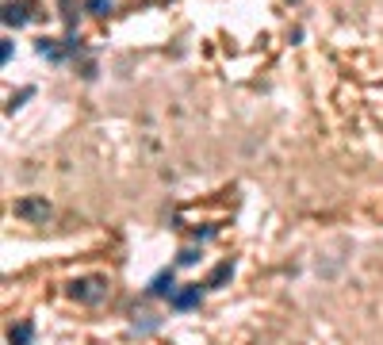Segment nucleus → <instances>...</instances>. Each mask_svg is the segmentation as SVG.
<instances>
[{"label":"nucleus","instance_id":"obj_2","mask_svg":"<svg viewBox=\"0 0 383 345\" xmlns=\"http://www.w3.org/2000/svg\"><path fill=\"white\" fill-rule=\"evenodd\" d=\"M203 288H207V284H203ZM203 288L188 284V288H181V292H173V307H176V311H192V307L203 300Z\"/></svg>","mask_w":383,"mask_h":345},{"label":"nucleus","instance_id":"obj_4","mask_svg":"<svg viewBox=\"0 0 383 345\" xmlns=\"http://www.w3.org/2000/svg\"><path fill=\"white\" fill-rule=\"evenodd\" d=\"M149 295H173L176 292V276H173V268H161V273L149 281V288H146Z\"/></svg>","mask_w":383,"mask_h":345},{"label":"nucleus","instance_id":"obj_7","mask_svg":"<svg viewBox=\"0 0 383 345\" xmlns=\"http://www.w3.org/2000/svg\"><path fill=\"white\" fill-rule=\"evenodd\" d=\"M230 273H234V261H222V265H219V268H215V273H211V281H207V288H219V284L227 281Z\"/></svg>","mask_w":383,"mask_h":345},{"label":"nucleus","instance_id":"obj_3","mask_svg":"<svg viewBox=\"0 0 383 345\" xmlns=\"http://www.w3.org/2000/svg\"><path fill=\"white\" fill-rule=\"evenodd\" d=\"M16 215L20 219H46L50 215V203L46 200H20L16 203Z\"/></svg>","mask_w":383,"mask_h":345},{"label":"nucleus","instance_id":"obj_1","mask_svg":"<svg viewBox=\"0 0 383 345\" xmlns=\"http://www.w3.org/2000/svg\"><path fill=\"white\" fill-rule=\"evenodd\" d=\"M69 295H73V300H81V303H100V300H104V281H96V276H88V281H73Z\"/></svg>","mask_w":383,"mask_h":345},{"label":"nucleus","instance_id":"obj_10","mask_svg":"<svg viewBox=\"0 0 383 345\" xmlns=\"http://www.w3.org/2000/svg\"><path fill=\"white\" fill-rule=\"evenodd\" d=\"M0 62H12V43H0Z\"/></svg>","mask_w":383,"mask_h":345},{"label":"nucleus","instance_id":"obj_5","mask_svg":"<svg viewBox=\"0 0 383 345\" xmlns=\"http://www.w3.org/2000/svg\"><path fill=\"white\" fill-rule=\"evenodd\" d=\"M31 338H35V326L31 322L12 326V334H8V341H12V345H31Z\"/></svg>","mask_w":383,"mask_h":345},{"label":"nucleus","instance_id":"obj_8","mask_svg":"<svg viewBox=\"0 0 383 345\" xmlns=\"http://www.w3.org/2000/svg\"><path fill=\"white\" fill-rule=\"evenodd\" d=\"M88 12H96V16H108V12H111V0H88Z\"/></svg>","mask_w":383,"mask_h":345},{"label":"nucleus","instance_id":"obj_6","mask_svg":"<svg viewBox=\"0 0 383 345\" xmlns=\"http://www.w3.org/2000/svg\"><path fill=\"white\" fill-rule=\"evenodd\" d=\"M4 23L8 27H23L27 23V4H8L4 8Z\"/></svg>","mask_w":383,"mask_h":345},{"label":"nucleus","instance_id":"obj_9","mask_svg":"<svg viewBox=\"0 0 383 345\" xmlns=\"http://www.w3.org/2000/svg\"><path fill=\"white\" fill-rule=\"evenodd\" d=\"M39 54L42 58H58V46H54L50 39H39Z\"/></svg>","mask_w":383,"mask_h":345}]
</instances>
